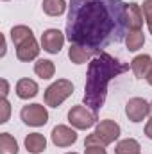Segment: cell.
I'll list each match as a JSON object with an SVG mask.
<instances>
[{
	"mask_svg": "<svg viewBox=\"0 0 152 154\" xmlns=\"http://www.w3.org/2000/svg\"><path fill=\"white\" fill-rule=\"evenodd\" d=\"M50 138L56 147H70L77 142V133L75 129H72L68 125H56L52 129Z\"/></svg>",
	"mask_w": 152,
	"mask_h": 154,
	"instance_id": "9c48e42d",
	"label": "cell"
},
{
	"mask_svg": "<svg viewBox=\"0 0 152 154\" xmlns=\"http://www.w3.org/2000/svg\"><path fill=\"white\" fill-rule=\"evenodd\" d=\"M20 118L27 125L39 127V125H45L48 122V111H47V108L43 104H29V106H23L22 108Z\"/></svg>",
	"mask_w": 152,
	"mask_h": 154,
	"instance_id": "5b68a950",
	"label": "cell"
},
{
	"mask_svg": "<svg viewBox=\"0 0 152 154\" xmlns=\"http://www.w3.org/2000/svg\"><path fill=\"white\" fill-rule=\"evenodd\" d=\"M150 113H152V102H150Z\"/></svg>",
	"mask_w": 152,
	"mask_h": 154,
	"instance_id": "f1b7e54d",
	"label": "cell"
},
{
	"mask_svg": "<svg viewBox=\"0 0 152 154\" xmlns=\"http://www.w3.org/2000/svg\"><path fill=\"white\" fill-rule=\"evenodd\" d=\"M152 68V57L147 54H141V56H136L132 61H131V70L134 72V75L138 79H145L147 74L150 72Z\"/></svg>",
	"mask_w": 152,
	"mask_h": 154,
	"instance_id": "7c38bea8",
	"label": "cell"
},
{
	"mask_svg": "<svg viewBox=\"0 0 152 154\" xmlns=\"http://www.w3.org/2000/svg\"><path fill=\"white\" fill-rule=\"evenodd\" d=\"M129 20L123 0H72L66 16L70 43L99 56L106 47L127 38Z\"/></svg>",
	"mask_w": 152,
	"mask_h": 154,
	"instance_id": "6da1fadb",
	"label": "cell"
},
{
	"mask_svg": "<svg viewBox=\"0 0 152 154\" xmlns=\"http://www.w3.org/2000/svg\"><path fill=\"white\" fill-rule=\"evenodd\" d=\"M145 136L152 140V116L149 118V122H147V125H145Z\"/></svg>",
	"mask_w": 152,
	"mask_h": 154,
	"instance_id": "d4e9b609",
	"label": "cell"
},
{
	"mask_svg": "<svg viewBox=\"0 0 152 154\" xmlns=\"http://www.w3.org/2000/svg\"><path fill=\"white\" fill-rule=\"evenodd\" d=\"M11 115V104L7 102V99H2L0 100V124H5L9 120Z\"/></svg>",
	"mask_w": 152,
	"mask_h": 154,
	"instance_id": "44dd1931",
	"label": "cell"
},
{
	"mask_svg": "<svg viewBox=\"0 0 152 154\" xmlns=\"http://www.w3.org/2000/svg\"><path fill=\"white\" fill-rule=\"evenodd\" d=\"M0 84H2V99H7V93H9V82H7L5 79H2Z\"/></svg>",
	"mask_w": 152,
	"mask_h": 154,
	"instance_id": "cb8c5ba5",
	"label": "cell"
},
{
	"mask_svg": "<svg viewBox=\"0 0 152 154\" xmlns=\"http://www.w3.org/2000/svg\"><path fill=\"white\" fill-rule=\"evenodd\" d=\"M34 74L41 79H50L56 74V66L50 59H38L34 63Z\"/></svg>",
	"mask_w": 152,
	"mask_h": 154,
	"instance_id": "e0dca14e",
	"label": "cell"
},
{
	"mask_svg": "<svg viewBox=\"0 0 152 154\" xmlns=\"http://www.w3.org/2000/svg\"><path fill=\"white\" fill-rule=\"evenodd\" d=\"M145 43V34L141 31H129L127 38H125V45L129 48V52H136L143 47Z\"/></svg>",
	"mask_w": 152,
	"mask_h": 154,
	"instance_id": "d6986e66",
	"label": "cell"
},
{
	"mask_svg": "<svg viewBox=\"0 0 152 154\" xmlns=\"http://www.w3.org/2000/svg\"><path fill=\"white\" fill-rule=\"evenodd\" d=\"M65 45V34L59 29H47L41 34V48L48 54H59Z\"/></svg>",
	"mask_w": 152,
	"mask_h": 154,
	"instance_id": "52a82bcc",
	"label": "cell"
},
{
	"mask_svg": "<svg viewBox=\"0 0 152 154\" xmlns=\"http://www.w3.org/2000/svg\"><path fill=\"white\" fill-rule=\"evenodd\" d=\"M145 22H147V27H149V31H150V34H152V16H147Z\"/></svg>",
	"mask_w": 152,
	"mask_h": 154,
	"instance_id": "484cf974",
	"label": "cell"
},
{
	"mask_svg": "<svg viewBox=\"0 0 152 154\" xmlns=\"http://www.w3.org/2000/svg\"><path fill=\"white\" fill-rule=\"evenodd\" d=\"M38 54H39V45H38V41H36L34 36L16 47V57L20 61H23V63H29V61L36 59Z\"/></svg>",
	"mask_w": 152,
	"mask_h": 154,
	"instance_id": "30bf717a",
	"label": "cell"
},
{
	"mask_svg": "<svg viewBox=\"0 0 152 154\" xmlns=\"http://www.w3.org/2000/svg\"><path fill=\"white\" fill-rule=\"evenodd\" d=\"M129 70V63H122L108 52H100L88 65L86 86H84V106L91 111L99 113V109L106 102L108 84L114 77L122 75Z\"/></svg>",
	"mask_w": 152,
	"mask_h": 154,
	"instance_id": "7a4b0ae2",
	"label": "cell"
},
{
	"mask_svg": "<svg viewBox=\"0 0 152 154\" xmlns=\"http://www.w3.org/2000/svg\"><path fill=\"white\" fill-rule=\"evenodd\" d=\"M145 79H147V82H149V84L152 86V68H150V72L147 74V77H145Z\"/></svg>",
	"mask_w": 152,
	"mask_h": 154,
	"instance_id": "4316f807",
	"label": "cell"
},
{
	"mask_svg": "<svg viewBox=\"0 0 152 154\" xmlns=\"http://www.w3.org/2000/svg\"><path fill=\"white\" fill-rule=\"evenodd\" d=\"M149 113H150V104L145 99H141V97H132L125 104V115L134 124L143 122L149 116Z\"/></svg>",
	"mask_w": 152,
	"mask_h": 154,
	"instance_id": "8992f818",
	"label": "cell"
},
{
	"mask_svg": "<svg viewBox=\"0 0 152 154\" xmlns=\"http://www.w3.org/2000/svg\"><path fill=\"white\" fill-rule=\"evenodd\" d=\"M66 154H79V152H66Z\"/></svg>",
	"mask_w": 152,
	"mask_h": 154,
	"instance_id": "83f0119b",
	"label": "cell"
},
{
	"mask_svg": "<svg viewBox=\"0 0 152 154\" xmlns=\"http://www.w3.org/2000/svg\"><path fill=\"white\" fill-rule=\"evenodd\" d=\"M14 90H16V95H18L20 99H23V100L36 97L38 91H39L38 82L32 81V79H20V81L16 82V88H14Z\"/></svg>",
	"mask_w": 152,
	"mask_h": 154,
	"instance_id": "4fadbf2b",
	"label": "cell"
},
{
	"mask_svg": "<svg viewBox=\"0 0 152 154\" xmlns=\"http://www.w3.org/2000/svg\"><path fill=\"white\" fill-rule=\"evenodd\" d=\"M31 38H32V31L27 25H14L11 29V39H13L14 47L22 45L23 41H27V39H31Z\"/></svg>",
	"mask_w": 152,
	"mask_h": 154,
	"instance_id": "ac0fdd59",
	"label": "cell"
},
{
	"mask_svg": "<svg viewBox=\"0 0 152 154\" xmlns=\"http://www.w3.org/2000/svg\"><path fill=\"white\" fill-rule=\"evenodd\" d=\"M97 120H99V115L86 106H74L68 111V122L75 129H90L91 125L97 124Z\"/></svg>",
	"mask_w": 152,
	"mask_h": 154,
	"instance_id": "277c9868",
	"label": "cell"
},
{
	"mask_svg": "<svg viewBox=\"0 0 152 154\" xmlns=\"http://www.w3.org/2000/svg\"><path fill=\"white\" fill-rule=\"evenodd\" d=\"M0 154H18V142L9 133L0 134Z\"/></svg>",
	"mask_w": 152,
	"mask_h": 154,
	"instance_id": "ffe728a7",
	"label": "cell"
},
{
	"mask_svg": "<svg viewBox=\"0 0 152 154\" xmlns=\"http://www.w3.org/2000/svg\"><path fill=\"white\" fill-rule=\"evenodd\" d=\"M143 14H145V18L152 16V0H145L143 2Z\"/></svg>",
	"mask_w": 152,
	"mask_h": 154,
	"instance_id": "603a6c76",
	"label": "cell"
},
{
	"mask_svg": "<svg viewBox=\"0 0 152 154\" xmlns=\"http://www.w3.org/2000/svg\"><path fill=\"white\" fill-rule=\"evenodd\" d=\"M25 149L31 154H41L47 149V138L39 133H31L25 136Z\"/></svg>",
	"mask_w": 152,
	"mask_h": 154,
	"instance_id": "5bb4252c",
	"label": "cell"
},
{
	"mask_svg": "<svg viewBox=\"0 0 152 154\" xmlns=\"http://www.w3.org/2000/svg\"><path fill=\"white\" fill-rule=\"evenodd\" d=\"M93 133H95V134L100 138V142L108 147L109 143H113L114 140L120 138V125H118L114 120H109V118H108V120L99 122Z\"/></svg>",
	"mask_w": 152,
	"mask_h": 154,
	"instance_id": "ba28073f",
	"label": "cell"
},
{
	"mask_svg": "<svg viewBox=\"0 0 152 154\" xmlns=\"http://www.w3.org/2000/svg\"><path fill=\"white\" fill-rule=\"evenodd\" d=\"M45 14L48 16H61L66 11V2L65 0H43L41 4Z\"/></svg>",
	"mask_w": 152,
	"mask_h": 154,
	"instance_id": "2e32d148",
	"label": "cell"
},
{
	"mask_svg": "<svg viewBox=\"0 0 152 154\" xmlns=\"http://www.w3.org/2000/svg\"><path fill=\"white\" fill-rule=\"evenodd\" d=\"M4 2H7V0H4Z\"/></svg>",
	"mask_w": 152,
	"mask_h": 154,
	"instance_id": "f546056e",
	"label": "cell"
},
{
	"mask_svg": "<svg viewBox=\"0 0 152 154\" xmlns=\"http://www.w3.org/2000/svg\"><path fill=\"white\" fill-rule=\"evenodd\" d=\"M74 93V84L68 79H57L45 90V104L50 108L61 106Z\"/></svg>",
	"mask_w": 152,
	"mask_h": 154,
	"instance_id": "3957f363",
	"label": "cell"
},
{
	"mask_svg": "<svg viewBox=\"0 0 152 154\" xmlns=\"http://www.w3.org/2000/svg\"><path fill=\"white\" fill-rule=\"evenodd\" d=\"M84 154H108V152H106V147H100V145H91V147H86Z\"/></svg>",
	"mask_w": 152,
	"mask_h": 154,
	"instance_id": "7402d4cb",
	"label": "cell"
},
{
	"mask_svg": "<svg viewBox=\"0 0 152 154\" xmlns=\"http://www.w3.org/2000/svg\"><path fill=\"white\" fill-rule=\"evenodd\" d=\"M127 20H129V31H141L143 27V9L136 2L127 4Z\"/></svg>",
	"mask_w": 152,
	"mask_h": 154,
	"instance_id": "8fae6325",
	"label": "cell"
},
{
	"mask_svg": "<svg viewBox=\"0 0 152 154\" xmlns=\"http://www.w3.org/2000/svg\"><path fill=\"white\" fill-rule=\"evenodd\" d=\"M91 56H93V54H91L88 48H84V47H81V45H75V43L70 45L68 57H70V61H72L74 65H84L86 61H90Z\"/></svg>",
	"mask_w": 152,
	"mask_h": 154,
	"instance_id": "9a60e30c",
	"label": "cell"
}]
</instances>
